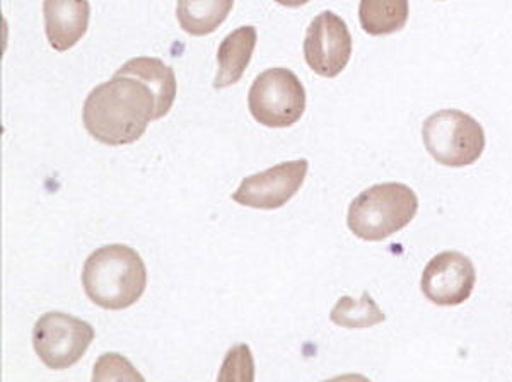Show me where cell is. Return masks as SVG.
<instances>
[{"label": "cell", "instance_id": "6da1fadb", "mask_svg": "<svg viewBox=\"0 0 512 382\" xmlns=\"http://www.w3.org/2000/svg\"><path fill=\"white\" fill-rule=\"evenodd\" d=\"M156 110L158 101L146 82L115 74L89 93L82 108V123L101 144H134L156 120Z\"/></svg>", "mask_w": 512, "mask_h": 382}, {"label": "cell", "instance_id": "7a4b0ae2", "mask_svg": "<svg viewBox=\"0 0 512 382\" xmlns=\"http://www.w3.org/2000/svg\"><path fill=\"white\" fill-rule=\"evenodd\" d=\"M146 285L144 260L125 244H108L96 249L82 268V287L89 301L108 311L134 306Z\"/></svg>", "mask_w": 512, "mask_h": 382}, {"label": "cell", "instance_id": "3957f363", "mask_svg": "<svg viewBox=\"0 0 512 382\" xmlns=\"http://www.w3.org/2000/svg\"><path fill=\"white\" fill-rule=\"evenodd\" d=\"M419 198L403 183H381L362 191L350 203L347 226L364 241H384L415 219Z\"/></svg>", "mask_w": 512, "mask_h": 382}, {"label": "cell", "instance_id": "277c9868", "mask_svg": "<svg viewBox=\"0 0 512 382\" xmlns=\"http://www.w3.org/2000/svg\"><path fill=\"white\" fill-rule=\"evenodd\" d=\"M422 139L434 161L448 168L472 166L485 151L482 125L460 110H441L429 116L422 127Z\"/></svg>", "mask_w": 512, "mask_h": 382}, {"label": "cell", "instance_id": "5b68a950", "mask_svg": "<svg viewBox=\"0 0 512 382\" xmlns=\"http://www.w3.org/2000/svg\"><path fill=\"white\" fill-rule=\"evenodd\" d=\"M248 106L251 116L263 127H292L306 111L303 82L284 67L265 70L251 84Z\"/></svg>", "mask_w": 512, "mask_h": 382}, {"label": "cell", "instance_id": "8992f818", "mask_svg": "<svg viewBox=\"0 0 512 382\" xmlns=\"http://www.w3.org/2000/svg\"><path fill=\"white\" fill-rule=\"evenodd\" d=\"M94 340L93 326L70 314H43L33 330V347L52 371H64L84 357Z\"/></svg>", "mask_w": 512, "mask_h": 382}, {"label": "cell", "instance_id": "52a82bcc", "mask_svg": "<svg viewBox=\"0 0 512 382\" xmlns=\"http://www.w3.org/2000/svg\"><path fill=\"white\" fill-rule=\"evenodd\" d=\"M352 57V36L344 19L323 11L309 24L304 60L316 76L333 79L344 72Z\"/></svg>", "mask_w": 512, "mask_h": 382}, {"label": "cell", "instance_id": "ba28073f", "mask_svg": "<svg viewBox=\"0 0 512 382\" xmlns=\"http://www.w3.org/2000/svg\"><path fill=\"white\" fill-rule=\"evenodd\" d=\"M308 169L306 159H297L277 164L262 173L251 174L234 191L233 200L250 209H280L301 190Z\"/></svg>", "mask_w": 512, "mask_h": 382}, {"label": "cell", "instance_id": "9c48e42d", "mask_svg": "<svg viewBox=\"0 0 512 382\" xmlns=\"http://www.w3.org/2000/svg\"><path fill=\"white\" fill-rule=\"evenodd\" d=\"M477 270L472 260L458 251L434 256L422 273V292L436 306H460L472 296Z\"/></svg>", "mask_w": 512, "mask_h": 382}, {"label": "cell", "instance_id": "30bf717a", "mask_svg": "<svg viewBox=\"0 0 512 382\" xmlns=\"http://www.w3.org/2000/svg\"><path fill=\"white\" fill-rule=\"evenodd\" d=\"M45 33L57 52H67L88 33L91 6L89 0H43Z\"/></svg>", "mask_w": 512, "mask_h": 382}, {"label": "cell", "instance_id": "8fae6325", "mask_svg": "<svg viewBox=\"0 0 512 382\" xmlns=\"http://www.w3.org/2000/svg\"><path fill=\"white\" fill-rule=\"evenodd\" d=\"M256 29L253 26H243V28L234 29L231 35H227L219 45L217 50V70L214 87L216 89H226V87L238 84L246 69L250 65L251 57L256 48Z\"/></svg>", "mask_w": 512, "mask_h": 382}, {"label": "cell", "instance_id": "7c38bea8", "mask_svg": "<svg viewBox=\"0 0 512 382\" xmlns=\"http://www.w3.org/2000/svg\"><path fill=\"white\" fill-rule=\"evenodd\" d=\"M115 74L134 76L151 87L152 93L158 101L156 120L168 115L176 99L175 70L164 64L163 60L152 57H137L128 60Z\"/></svg>", "mask_w": 512, "mask_h": 382}, {"label": "cell", "instance_id": "4fadbf2b", "mask_svg": "<svg viewBox=\"0 0 512 382\" xmlns=\"http://www.w3.org/2000/svg\"><path fill=\"white\" fill-rule=\"evenodd\" d=\"M233 7L234 0H178L176 18L188 35L207 36L226 21Z\"/></svg>", "mask_w": 512, "mask_h": 382}, {"label": "cell", "instance_id": "5bb4252c", "mask_svg": "<svg viewBox=\"0 0 512 382\" xmlns=\"http://www.w3.org/2000/svg\"><path fill=\"white\" fill-rule=\"evenodd\" d=\"M408 0H361L359 21L367 35L386 36L402 31L408 23Z\"/></svg>", "mask_w": 512, "mask_h": 382}, {"label": "cell", "instance_id": "9a60e30c", "mask_svg": "<svg viewBox=\"0 0 512 382\" xmlns=\"http://www.w3.org/2000/svg\"><path fill=\"white\" fill-rule=\"evenodd\" d=\"M332 323L349 330H362V328H371V326L383 323L386 316L379 309L378 304L373 301L369 292H362L359 299L345 296L337 302L330 313Z\"/></svg>", "mask_w": 512, "mask_h": 382}, {"label": "cell", "instance_id": "2e32d148", "mask_svg": "<svg viewBox=\"0 0 512 382\" xmlns=\"http://www.w3.org/2000/svg\"><path fill=\"white\" fill-rule=\"evenodd\" d=\"M219 381H253L255 379V362L248 345H236L227 352L222 362Z\"/></svg>", "mask_w": 512, "mask_h": 382}, {"label": "cell", "instance_id": "e0dca14e", "mask_svg": "<svg viewBox=\"0 0 512 382\" xmlns=\"http://www.w3.org/2000/svg\"><path fill=\"white\" fill-rule=\"evenodd\" d=\"M93 381H144V377L122 355L105 354L94 365Z\"/></svg>", "mask_w": 512, "mask_h": 382}, {"label": "cell", "instance_id": "ac0fdd59", "mask_svg": "<svg viewBox=\"0 0 512 382\" xmlns=\"http://www.w3.org/2000/svg\"><path fill=\"white\" fill-rule=\"evenodd\" d=\"M275 2H279L280 6L286 7H303L311 2V0H275Z\"/></svg>", "mask_w": 512, "mask_h": 382}]
</instances>
